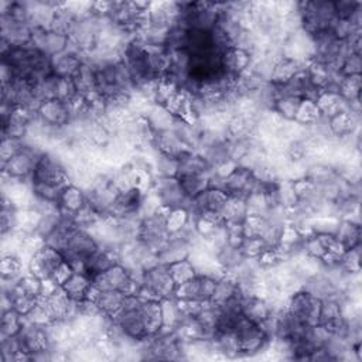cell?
<instances>
[{"instance_id": "cell-1", "label": "cell", "mask_w": 362, "mask_h": 362, "mask_svg": "<svg viewBox=\"0 0 362 362\" xmlns=\"http://www.w3.org/2000/svg\"><path fill=\"white\" fill-rule=\"evenodd\" d=\"M1 62L8 65L14 78L38 83L52 75L51 57L37 49L31 42L25 45H10L1 52Z\"/></svg>"}, {"instance_id": "cell-2", "label": "cell", "mask_w": 362, "mask_h": 362, "mask_svg": "<svg viewBox=\"0 0 362 362\" xmlns=\"http://www.w3.org/2000/svg\"><path fill=\"white\" fill-rule=\"evenodd\" d=\"M175 287L177 284L168 272V266L156 262L143 269L139 274V290L136 296L163 301L174 298Z\"/></svg>"}, {"instance_id": "cell-3", "label": "cell", "mask_w": 362, "mask_h": 362, "mask_svg": "<svg viewBox=\"0 0 362 362\" xmlns=\"http://www.w3.org/2000/svg\"><path fill=\"white\" fill-rule=\"evenodd\" d=\"M180 13L177 24L189 31L209 33L215 28L219 17V3L188 1L178 3Z\"/></svg>"}, {"instance_id": "cell-4", "label": "cell", "mask_w": 362, "mask_h": 362, "mask_svg": "<svg viewBox=\"0 0 362 362\" xmlns=\"http://www.w3.org/2000/svg\"><path fill=\"white\" fill-rule=\"evenodd\" d=\"M168 211L170 209L160 206L156 212L141 216L137 225L136 240H139L143 246H146L156 255L170 238V232L167 228Z\"/></svg>"}, {"instance_id": "cell-5", "label": "cell", "mask_w": 362, "mask_h": 362, "mask_svg": "<svg viewBox=\"0 0 362 362\" xmlns=\"http://www.w3.org/2000/svg\"><path fill=\"white\" fill-rule=\"evenodd\" d=\"M301 31L308 37L329 31L337 20L334 1H303L298 3Z\"/></svg>"}, {"instance_id": "cell-6", "label": "cell", "mask_w": 362, "mask_h": 362, "mask_svg": "<svg viewBox=\"0 0 362 362\" xmlns=\"http://www.w3.org/2000/svg\"><path fill=\"white\" fill-rule=\"evenodd\" d=\"M257 185V177L255 175L253 170L236 165L228 175L223 178L218 177L212 173L211 175V187H216L223 189L228 197H238V198H247Z\"/></svg>"}, {"instance_id": "cell-7", "label": "cell", "mask_w": 362, "mask_h": 362, "mask_svg": "<svg viewBox=\"0 0 362 362\" xmlns=\"http://www.w3.org/2000/svg\"><path fill=\"white\" fill-rule=\"evenodd\" d=\"M99 242L88 228L78 226L68 238L62 255L74 270H82L83 262L99 249Z\"/></svg>"}, {"instance_id": "cell-8", "label": "cell", "mask_w": 362, "mask_h": 362, "mask_svg": "<svg viewBox=\"0 0 362 362\" xmlns=\"http://www.w3.org/2000/svg\"><path fill=\"white\" fill-rule=\"evenodd\" d=\"M233 332L238 341L240 356H252L260 354L262 351L267 349L272 341L263 325L252 322L245 317L236 324Z\"/></svg>"}, {"instance_id": "cell-9", "label": "cell", "mask_w": 362, "mask_h": 362, "mask_svg": "<svg viewBox=\"0 0 362 362\" xmlns=\"http://www.w3.org/2000/svg\"><path fill=\"white\" fill-rule=\"evenodd\" d=\"M92 286L96 290H110L133 296L137 294L139 290V276L119 262L105 273L95 277L92 280Z\"/></svg>"}, {"instance_id": "cell-10", "label": "cell", "mask_w": 362, "mask_h": 362, "mask_svg": "<svg viewBox=\"0 0 362 362\" xmlns=\"http://www.w3.org/2000/svg\"><path fill=\"white\" fill-rule=\"evenodd\" d=\"M42 154L44 150L37 144L24 143V146L11 158L3 163V175L18 181L30 180Z\"/></svg>"}, {"instance_id": "cell-11", "label": "cell", "mask_w": 362, "mask_h": 362, "mask_svg": "<svg viewBox=\"0 0 362 362\" xmlns=\"http://www.w3.org/2000/svg\"><path fill=\"white\" fill-rule=\"evenodd\" d=\"M30 182H41L49 185H68L69 181V170L58 156L44 151L40 161L37 163Z\"/></svg>"}, {"instance_id": "cell-12", "label": "cell", "mask_w": 362, "mask_h": 362, "mask_svg": "<svg viewBox=\"0 0 362 362\" xmlns=\"http://www.w3.org/2000/svg\"><path fill=\"white\" fill-rule=\"evenodd\" d=\"M215 284H216V279L198 273L192 279H189L185 283L178 284L175 287L174 298L199 303V304L211 303L214 290H215Z\"/></svg>"}, {"instance_id": "cell-13", "label": "cell", "mask_w": 362, "mask_h": 362, "mask_svg": "<svg viewBox=\"0 0 362 362\" xmlns=\"http://www.w3.org/2000/svg\"><path fill=\"white\" fill-rule=\"evenodd\" d=\"M153 192L158 198L160 205L167 209H189L191 198L185 195L177 177H158L154 181Z\"/></svg>"}, {"instance_id": "cell-14", "label": "cell", "mask_w": 362, "mask_h": 362, "mask_svg": "<svg viewBox=\"0 0 362 362\" xmlns=\"http://www.w3.org/2000/svg\"><path fill=\"white\" fill-rule=\"evenodd\" d=\"M320 304L321 300L318 297H315L305 288H298L287 297L284 308L294 317L300 318L301 321L314 325L318 324Z\"/></svg>"}, {"instance_id": "cell-15", "label": "cell", "mask_w": 362, "mask_h": 362, "mask_svg": "<svg viewBox=\"0 0 362 362\" xmlns=\"http://www.w3.org/2000/svg\"><path fill=\"white\" fill-rule=\"evenodd\" d=\"M37 120L51 130H62L72 123L69 103L59 99L44 100L35 112Z\"/></svg>"}, {"instance_id": "cell-16", "label": "cell", "mask_w": 362, "mask_h": 362, "mask_svg": "<svg viewBox=\"0 0 362 362\" xmlns=\"http://www.w3.org/2000/svg\"><path fill=\"white\" fill-rule=\"evenodd\" d=\"M144 198V191L140 187H130L117 192L107 218L127 219L140 218V209Z\"/></svg>"}, {"instance_id": "cell-17", "label": "cell", "mask_w": 362, "mask_h": 362, "mask_svg": "<svg viewBox=\"0 0 362 362\" xmlns=\"http://www.w3.org/2000/svg\"><path fill=\"white\" fill-rule=\"evenodd\" d=\"M65 262L64 255L49 246V245H42L28 260V272L40 277L41 280L49 279L54 272Z\"/></svg>"}, {"instance_id": "cell-18", "label": "cell", "mask_w": 362, "mask_h": 362, "mask_svg": "<svg viewBox=\"0 0 362 362\" xmlns=\"http://www.w3.org/2000/svg\"><path fill=\"white\" fill-rule=\"evenodd\" d=\"M228 199V194L216 187H209L208 189L198 194L195 198L191 199L189 205V215L191 218H197L199 215H219V211L222 209L225 201Z\"/></svg>"}, {"instance_id": "cell-19", "label": "cell", "mask_w": 362, "mask_h": 362, "mask_svg": "<svg viewBox=\"0 0 362 362\" xmlns=\"http://www.w3.org/2000/svg\"><path fill=\"white\" fill-rule=\"evenodd\" d=\"M119 263V252L115 247L99 246L82 264V270L90 280Z\"/></svg>"}, {"instance_id": "cell-20", "label": "cell", "mask_w": 362, "mask_h": 362, "mask_svg": "<svg viewBox=\"0 0 362 362\" xmlns=\"http://www.w3.org/2000/svg\"><path fill=\"white\" fill-rule=\"evenodd\" d=\"M274 310L272 303L260 294H246L242 297V315L252 322L263 325Z\"/></svg>"}, {"instance_id": "cell-21", "label": "cell", "mask_w": 362, "mask_h": 362, "mask_svg": "<svg viewBox=\"0 0 362 362\" xmlns=\"http://www.w3.org/2000/svg\"><path fill=\"white\" fill-rule=\"evenodd\" d=\"M252 61H253L252 52L242 48H236V47H229L222 52V57H221L223 72L233 79H238L242 74H245L250 68Z\"/></svg>"}, {"instance_id": "cell-22", "label": "cell", "mask_w": 362, "mask_h": 362, "mask_svg": "<svg viewBox=\"0 0 362 362\" xmlns=\"http://www.w3.org/2000/svg\"><path fill=\"white\" fill-rule=\"evenodd\" d=\"M83 62V55L75 47L68 44V48L51 58L52 75L59 78H72Z\"/></svg>"}, {"instance_id": "cell-23", "label": "cell", "mask_w": 362, "mask_h": 362, "mask_svg": "<svg viewBox=\"0 0 362 362\" xmlns=\"http://www.w3.org/2000/svg\"><path fill=\"white\" fill-rule=\"evenodd\" d=\"M88 298H90L95 303V305L102 314H105L109 318H113L123 308L126 294L119 291L92 288L90 296Z\"/></svg>"}, {"instance_id": "cell-24", "label": "cell", "mask_w": 362, "mask_h": 362, "mask_svg": "<svg viewBox=\"0 0 362 362\" xmlns=\"http://www.w3.org/2000/svg\"><path fill=\"white\" fill-rule=\"evenodd\" d=\"M86 206V192L76 184L69 182L58 201V208L61 214L75 216L81 209Z\"/></svg>"}, {"instance_id": "cell-25", "label": "cell", "mask_w": 362, "mask_h": 362, "mask_svg": "<svg viewBox=\"0 0 362 362\" xmlns=\"http://www.w3.org/2000/svg\"><path fill=\"white\" fill-rule=\"evenodd\" d=\"M151 144L157 150V153L173 156L177 158L185 151H188V148L182 144V141L177 137V134L171 129L154 130Z\"/></svg>"}, {"instance_id": "cell-26", "label": "cell", "mask_w": 362, "mask_h": 362, "mask_svg": "<svg viewBox=\"0 0 362 362\" xmlns=\"http://www.w3.org/2000/svg\"><path fill=\"white\" fill-rule=\"evenodd\" d=\"M209 173H212V168L201 153L188 150L178 157L177 177L201 175V174H209Z\"/></svg>"}, {"instance_id": "cell-27", "label": "cell", "mask_w": 362, "mask_h": 362, "mask_svg": "<svg viewBox=\"0 0 362 362\" xmlns=\"http://www.w3.org/2000/svg\"><path fill=\"white\" fill-rule=\"evenodd\" d=\"M61 288L65 291V294L69 298L79 303L90 296L93 286H92V280L83 272L75 270L68 277V280L61 286Z\"/></svg>"}, {"instance_id": "cell-28", "label": "cell", "mask_w": 362, "mask_h": 362, "mask_svg": "<svg viewBox=\"0 0 362 362\" xmlns=\"http://www.w3.org/2000/svg\"><path fill=\"white\" fill-rule=\"evenodd\" d=\"M243 293L240 290L239 283L236 281V279L230 274H223L219 279H216V284H215V290H214V296L211 303L214 305H222L223 303L236 298V297H242Z\"/></svg>"}, {"instance_id": "cell-29", "label": "cell", "mask_w": 362, "mask_h": 362, "mask_svg": "<svg viewBox=\"0 0 362 362\" xmlns=\"http://www.w3.org/2000/svg\"><path fill=\"white\" fill-rule=\"evenodd\" d=\"M303 61H297L293 58H287V57H280L276 59L273 68H272V74L269 78V82L272 83H286L288 82L296 74H298L300 71H303Z\"/></svg>"}, {"instance_id": "cell-30", "label": "cell", "mask_w": 362, "mask_h": 362, "mask_svg": "<svg viewBox=\"0 0 362 362\" xmlns=\"http://www.w3.org/2000/svg\"><path fill=\"white\" fill-rule=\"evenodd\" d=\"M74 85L79 96H89L96 92V66L83 61L72 76Z\"/></svg>"}, {"instance_id": "cell-31", "label": "cell", "mask_w": 362, "mask_h": 362, "mask_svg": "<svg viewBox=\"0 0 362 362\" xmlns=\"http://www.w3.org/2000/svg\"><path fill=\"white\" fill-rule=\"evenodd\" d=\"M215 262L218 263L219 269L228 274L232 273L235 269H238L243 262H245V256L240 250V247L238 246H232L229 243L223 245L222 247H219L215 253H214Z\"/></svg>"}, {"instance_id": "cell-32", "label": "cell", "mask_w": 362, "mask_h": 362, "mask_svg": "<svg viewBox=\"0 0 362 362\" xmlns=\"http://www.w3.org/2000/svg\"><path fill=\"white\" fill-rule=\"evenodd\" d=\"M337 240L345 250L361 246V225L356 221L342 218L335 230Z\"/></svg>"}, {"instance_id": "cell-33", "label": "cell", "mask_w": 362, "mask_h": 362, "mask_svg": "<svg viewBox=\"0 0 362 362\" xmlns=\"http://www.w3.org/2000/svg\"><path fill=\"white\" fill-rule=\"evenodd\" d=\"M219 216L223 222H243L247 216L246 199L238 197H228L222 209L219 211Z\"/></svg>"}, {"instance_id": "cell-34", "label": "cell", "mask_w": 362, "mask_h": 362, "mask_svg": "<svg viewBox=\"0 0 362 362\" xmlns=\"http://www.w3.org/2000/svg\"><path fill=\"white\" fill-rule=\"evenodd\" d=\"M211 175L209 174H201V175H187V177H177L180 181V185L185 195L188 198H195L202 191L208 189L211 187Z\"/></svg>"}, {"instance_id": "cell-35", "label": "cell", "mask_w": 362, "mask_h": 362, "mask_svg": "<svg viewBox=\"0 0 362 362\" xmlns=\"http://www.w3.org/2000/svg\"><path fill=\"white\" fill-rule=\"evenodd\" d=\"M25 320L24 315L17 313L14 308H6L1 310V322H0V331L1 337H13L20 332L23 328Z\"/></svg>"}, {"instance_id": "cell-36", "label": "cell", "mask_w": 362, "mask_h": 362, "mask_svg": "<svg viewBox=\"0 0 362 362\" xmlns=\"http://www.w3.org/2000/svg\"><path fill=\"white\" fill-rule=\"evenodd\" d=\"M338 93L348 103L358 102L361 96V75L342 76L338 85Z\"/></svg>"}, {"instance_id": "cell-37", "label": "cell", "mask_w": 362, "mask_h": 362, "mask_svg": "<svg viewBox=\"0 0 362 362\" xmlns=\"http://www.w3.org/2000/svg\"><path fill=\"white\" fill-rule=\"evenodd\" d=\"M303 99L297 98V96H291V95H284L280 99H277V102L273 106V112L276 115H279L283 120L291 122L296 119L297 110L300 107Z\"/></svg>"}, {"instance_id": "cell-38", "label": "cell", "mask_w": 362, "mask_h": 362, "mask_svg": "<svg viewBox=\"0 0 362 362\" xmlns=\"http://www.w3.org/2000/svg\"><path fill=\"white\" fill-rule=\"evenodd\" d=\"M167 266H168V272H170V274H171V277H173V280L177 286L185 283L187 280H189L195 274H198L195 266L192 264V262L189 259H182V260L174 262V263L167 264Z\"/></svg>"}, {"instance_id": "cell-39", "label": "cell", "mask_w": 362, "mask_h": 362, "mask_svg": "<svg viewBox=\"0 0 362 362\" xmlns=\"http://www.w3.org/2000/svg\"><path fill=\"white\" fill-rule=\"evenodd\" d=\"M320 116H321V113H320V109H318L315 100L303 99L300 103V107L297 110L294 122H297L298 124H303V126H313L318 120Z\"/></svg>"}, {"instance_id": "cell-40", "label": "cell", "mask_w": 362, "mask_h": 362, "mask_svg": "<svg viewBox=\"0 0 362 362\" xmlns=\"http://www.w3.org/2000/svg\"><path fill=\"white\" fill-rule=\"evenodd\" d=\"M21 260L16 255H4L0 263L1 279L4 281H17L21 277Z\"/></svg>"}, {"instance_id": "cell-41", "label": "cell", "mask_w": 362, "mask_h": 362, "mask_svg": "<svg viewBox=\"0 0 362 362\" xmlns=\"http://www.w3.org/2000/svg\"><path fill=\"white\" fill-rule=\"evenodd\" d=\"M154 168L158 177H177L178 158L167 154L157 153L154 158Z\"/></svg>"}, {"instance_id": "cell-42", "label": "cell", "mask_w": 362, "mask_h": 362, "mask_svg": "<svg viewBox=\"0 0 362 362\" xmlns=\"http://www.w3.org/2000/svg\"><path fill=\"white\" fill-rule=\"evenodd\" d=\"M338 264L344 272L348 274H355L361 269V246H356L354 249H348L342 253Z\"/></svg>"}, {"instance_id": "cell-43", "label": "cell", "mask_w": 362, "mask_h": 362, "mask_svg": "<svg viewBox=\"0 0 362 362\" xmlns=\"http://www.w3.org/2000/svg\"><path fill=\"white\" fill-rule=\"evenodd\" d=\"M191 221V215L187 209H170L167 214V228L170 233L181 230Z\"/></svg>"}, {"instance_id": "cell-44", "label": "cell", "mask_w": 362, "mask_h": 362, "mask_svg": "<svg viewBox=\"0 0 362 362\" xmlns=\"http://www.w3.org/2000/svg\"><path fill=\"white\" fill-rule=\"evenodd\" d=\"M239 247L246 259H257L267 249L266 243L260 238L250 236H246Z\"/></svg>"}, {"instance_id": "cell-45", "label": "cell", "mask_w": 362, "mask_h": 362, "mask_svg": "<svg viewBox=\"0 0 362 362\" xmlns=\"http://www.w3.org/2000/svg\"><path fill=\"white\" fill-rule=\"evenodd\" d=\"M362 7L361 3L358 1H349V0H341V1H334V10L335 16L339 20H348L355 16V13Z\"/></svg>"}, {"instance_id": "cell-46", "label": "cell", "mask_w": 362, "mask_h": 362, "mask_svg": "<svg viewBox=\"0 0 362 362\" xmlns=\"http://www.w3.org/2000/svg\"><path fill=\"white\" fill-rule=\"evenodd\" d=\"M24 139H16V137H3L1 139V146H0V157H1V164L6 163L8 158H11L23 146H24Z\"/></svg>"}, {"instance_id": "cell-47", "label": "cell", "mask_w": 362, "mask_h": 362, "mask_svg": "<svg viewBox=\"0 0 362 362\" xmlns=\"http://www.w3.org/2000/svg\"><path fill=\"white\" fill-rule=\"evenodd\" d=\"M361 68H362V61H361V54L349 52L341 66V74L344 76L348 75H361Z\"/></svg>"}, {"instance_id": "cell-48", "label": "cell", "mask_w": 362, "mask_h": 362, "mask_svg": "<svg viewBox=\"0 0 362 362\" xmlns=\"http://www.w3.org/2000/svg\"><path fill=\"white\" fill-rule=\"evenodd\" d=\"M74 272H75L74 267H72L68 262H64V263L54 272V274H52L49 279H52L54 283L61 287V286L68 280V277H69Z\"/></svg>"}]
</instances>
